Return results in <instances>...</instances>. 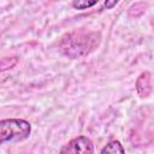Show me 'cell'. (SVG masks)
Segmentation results:
<instances>
[{
    "label": "cell",
    "instance_id": "obj_7",
    "mask_svg": "<svg viewBox=\"0 0 154 154\" xmlns=\"http://www.w3.org/2000/svg\"><path fill=\"white\" fill-rule=\"evenodd\" d=\"M120 0H105L103 1V7L106 10H112L113 7H116V5L119 2Z\"/></svg>",
    "mask_w": 154,
    "mask_h": 154
},
{
    "label": "cell",
    "instance_id": "obj_2",
    "mask_svg": "<svg viewBox=\"0 0 154 154\" xmlns=\"http://www.w3.org/2000/svg\"><path fill=\"white\" fill-rule=\"evenodd\" d=\"M31 124L25 119L7 118L0 120V146L7 142H20L29 138Z\"/></svg>",
    "mask_w": 154,
    "mask_h": 154
},
{
    "label": "cell",
    "instance_id": "obj_6",
    "mask_svg": "<svg viewBox=\"0 0 154 154\" xmlns=\"http://www.w3.org/2000/svg\"><path fill=\"white\" fill-rule=\"evenodd\" d=\"M100 0H73L72 2V7L77 11H84V10H89L93 6H95Z\"/></svg>",
    "mask_w": 154,
    "mask_h": 154
},
{
    "label": "cell",
    "instance_id": "obj_5",
    "mask_svg": "<svg viewBox=\"0 0 154 154\" xmlns=\"http://www.w3.org/2000/svg\"><path fill=\"white\" fill-rule=\"evenodd\" d=\"M100 152H101L102 154H105V153H111V154H117V153H119V154H124V153H125V148L123 147V144H122L118 140H112V141H109Z\"/></svg>",
    "mask_w": 154,
    "mask_h": 154
},
{
    "label": "cell",
    "instance_id": "obj_4",
    "mask_svg": "<svg viewBox=\"0 0 154 154\" xmlns=\"http://www.w3.org/2000/svg\"><path fill=\"white\" fill-rule=\"evenodd\" d=\"M136 90L141 97H147L152 91V79L148 71L142 72L136 81Z\"/></svg>",
    "mask_w": 154,
    "mask_h": 154
},
{
    "label": "cell",
    "instance_id": "obj_3",
    "mask_svg": "<svg viewBox=\"0 0 154 154\" xmlns=\"http://www.w3.org/2000/svg\"><path fill=\"white\" fill-rule=\"evenodd\" d=\"M94 144L91 140L87 136H77L67 142L61 149L60 153H69V154H93L94 153Z\"/></svg>",
    "mask_w": 154,
    "mask_h": 154
},
{
    "label": "cell",
    "instance_id": "obj_1",
    "mask_svg": "<svg viewBox=\"0 0 154 154\" xmlns=\"http://www.w3.org/2000/svg\"><path fill=\"white\" fill-rule=\"evenodd\" d=\"M101 41V36L95 31H73L65 35L59 42L61 52L70 58H81L95 51Z\"/></svg>",
    "mask_w": 154,
    "mask_h": 154
}]
</instances>
